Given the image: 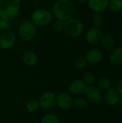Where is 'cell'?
<instances>
[{
  "label": "cell",
  "instance_id": "6da1fadb",
  "mask_svg": "<svg viewBox=\"0 0 122 123\" xmlns=\"http://www.w3.org/2000/svg\"><path fill=\"white\" fill-rule=\"evenodd\" d=\"M52 11L56 19L65 22L73 17L75 6L70 0H56L52 5Z\"/></svg>",
  "mask_w": 122,
  "mask_h": 123
},
{
  "label": "cell",
  "instance_id": "7a4b0ae2",
  "mask_svg": "<svg viewBox=\"0 0 122 123\" xmlns=\"http://www.w3.org/2000/svg\"><path fill=\"white\" fill-rule=\"evenodd\" d=\"M21 9V0H0V17L13 20Z\"/></svg>",
  "mask_w": 122,
  "mask_h": 123
},
{
  "label": "cell",
  "instance_id": "3957f363",
  "mask_svg": "<svg viewBox=\"0 0 122 123\" xmlns=\"http://www.w3.org/2000/svg\"><path fill=\"white\" fill-rule=\"evenodd\" d=\"M52 19V12L45 8H37L35 9L30 16V20L37 27L48 25Z\"/></svg>",
  "mask_w": 122,
  "mask_h": 123
},
{
  "label": "cell",
  "instance_id": "277c9868",
  "mask_svg": "<svg viewBox=\"0 0 122 123\" xmlns=\"http://www.w3.org/2000/svg\"><path fill=\"white\" fill-rule=\"evenodd\" d=\"M84 30V25L79 19L72 17L64 22V32L70 37H78L81 36Z\"/></svg>",
  "mask_w": 122,
  "mask_h": 123
},
{
  "label": "cell",
  "instance_id": "5b68a950",
  "mask_svg": "<svg viewBox=\"0 0 122 123\" xmlns=\"http://www.w3.org/2000/svg\"><path fill=\"white\" fill-rule=\"evenodd\" d=\"M17 31L19 37L22 40L29 42L35 37L37 27L30 19H25L20 23Z\"/></svg>",
  "mask_w": 122,
  "mask_h": 123
},
{
  "label": "cell",
  "instance_id": "8992f818",
  "mask_svg": "<svg viewBox=\"0 0 122 123\" xmlns=\"http://www.w3.org/2000/svg\"><path fill=\"white\" fill-rule=\"evenodd\" d=\"M17 42L16 35L10 31H4L0 34V48L3 50L12 48Z\"/></svg>",
  "mask_w": 122,
  "mask_h": 123
},
{
  "label": "cell",
  "instance_id": "52a82bcc",
  "mask_svg": "<svg viewBox=\"0 0 122 123\" xmlns=\"http://www.w3.org/2000/svg\"><path fill=\"white\" fill-rule=\"evenodd\" d=\"M85 99L91 103H99L103 98V94L99 89L96 86H88L83 93Z\"/></svg>",
  "mask_w": 122,
  "mask_h": 123
},
{
  "label": "cell",
  "instance_id": "ba28073f",
  "mask_svg": "<svg viewBox=\"0 0 122 123\" xmlns=\"http://www.w3.org/2000/svg\"><path fill=\"white\" fill-rule=\"evenodd\" d=\"M73 99L72 96L68 93H60L56 97L55 104L58 107L63 110H68L73 107Z\"/></svg>",
  "mask_w": 122,
  "mask_h": 123
},
{
  "label": "cell",
  "instance_id": "9c48e42d",
  "mask_svg": "<svg viewBox=\"0 0 122 123\" xmlns=\"http://www.w3.org/2000/svg\"><path fill=\"white\" fill-rule=\"evenodd\" d=\"M56 96L54 93L51 92H47L42 94L40 97L38 102L40 104V107L44 110H48L52 108L55 105Z\"/></svg>",
  "mask_w": 122,
  "mask_h": 123
},
{
  "label": "cell",
  "instance_id": "30bf717a",
  "mask_svg": "<svg viewBox=\"0 0 122 123\" xmlns=\"http://www.w3.org/2000/svg\"><path fill=\"white\" fill-rule=\"evenodd\" d=\"M84 58L87 63L96 65L101 62L104 58V54L102 51L98 48H91L86 53Z\"/></svg>",
  "mask_w": 122,
  "mask_h": 123
},
{
  "label": "cell",
  "instance_id": "8fae6325",
  "mask_svg": "<svg viewBox=\"0 0 122 123\" xmlns=\"http://www.w3.org/2000/svg\"><path fill=\"white\" fill-rule=\"evenodd\" d=\"M102 35V31L100 28L92 27L87 30L86 33V40L88 43L95 45L101 41Z\"/></svg>",
  "mask_w": 122,
  "mask_h": 123
},
{
  "label": "cell",
  "instance_id": "7c38bea8",
  "mask_svg": "<svg viewBox=\"0 0 122 123\" xmlns=\"http://www.w3.org/2000/svg\"><path fill=\"white\" fill-rule=\"evenodd\" d=\"M104 102L109 106H114L120 101V95L115 89H109L106 91L102 98Z\"/></svg>",
  "mask_w": 122,
  "mask_h": 123
},
{
  "label": "cell",
  "instance_id": "4fadbf2b",
  "mask_svg": "<svg viewBox=\"0 0 122 123\" xmlns=\"http://www.w3.org/2000/svg\"><path fill=\"white\" fill-rule=\"evenodd\" d=\"M87 86L81 79H76L71 81L68 86V90L70 93L74 95L83 94Z\"/></svg>",
  "mask_w": 122,
  "mask_h": 123
},
{
  "label": "cell",
  "instance_id": "5bb4252c",
  "mask_svg": "<svg viewBox=\"0 0 122 123\" xmlns=\"http://www.w3.org/2000/svg\"><path fill=\"white\" fill-rule=\"evenodd\" d=\"M89 8L95 13H101L108 8L109 0H88Z\"/></svg>",
  "mask_w": 122,
  "mask_h": 123
},
{
  "label": "cell",
  "instance_id": "9a60e30c",
  "mask_svg": "<svg viewBox=\"0 0 122 123\" xmlns=\"http://www.w3.org/2000/svg\"><path fill=\"white\" fill-rule=\"evenodd\" d=\"M100 42L101 43L102 48L106 51H111L115 47V40L110 34L103 35Z\"/></svg>",
  "mask_w": 122,
  "mask_h": 123
},
{
  "label": "cell",
  "instance_id": "2e32d148",
  "mask_svg": "<svg viewBox=\"0 0 122 123\" xmlns=\"http://www.w3.org/2000/svg\"><path fill=\"white\" fill-rule=\"evenodd\" d=\"M110 63L114 66L122 64V47H117L112 50L109 57Z\"/></svg>",
  "mask_w": 122,
  "mask_h": 123
},
{
  "label": "cell",
  "instance_id": "e0dca14e",
  "mask_svg": "<svg viewBox=\"0 0 122 123\" xmlns=\"http://www.w3.org/2000/svg\"><path fill=\"white\" fill-rule=\"evenodd\" d=\"M22 61L25 65L28 66H33L37 63L38 58L37 54L34 51L27 50L23 54Z\"/></svg>",
  "mask_w": 122,
  "mask_h": 123
},
{
  "label": "cell",
  "instance_id": "ac0fdd59",
  "mask_svg": "<svg viewBox=\"0 0 122 123\" xmlns=\"http://www.w3.org/2000/svg\"><path fill=\"white\" fill-rule=\"evenodd\" d=\"M97 87L99 89L102 90H108L111 88L112 82L111 79L106 76H101L97 81Z\"/></svg>",
  "mask_w": 122,
  "mask_h": 123
},
{
  "label": "cell",
  "instance_id": "d6986e66",
  "mask_svg": "<svg viewBox=\"0 0 122 123\" xmlns=\"http://www.w3.org/2000/svg\"><path fill=\"white\" fill-rule=\"evenodd\" d=\"M108 7L114 12L122 10V0H109Z\"/></svg>",
  "mask_w": 122,
  "mask_h": 123
},
{
  "label": "cell",
  "instance_id": "ffe728a7",
  "mask_svg": "<svg viewBox=\"0 0 122 123\" xmlns=\"http://www.w3.org/2000/svg\"><path fill=\"white\" fill-rule=\"evenodd\" d=\"M41 123H60V122L59 117L56 115L49 113L43 116Z\"/></svg>",
  "mask_w": 122,
  "mask_h": 123
},
{
  "label": "cell",
  "instance_id": "44dd1931",
  "mask_svg": "<svg viewBox=\"0 0 122 123\" xmlns=\"http://www.w3.org/2000/svg\"><path fill=\"white\" fill-rule=\"evenodd\" d=\"M104 16L101 13H95L92 17V24L93 27H100L104 25Z\"/></svg>",
  "mask_w": 122,
  "mask_h": 123
},
{
  "label": "cell",
  "instance_id": "7402d4cb",
  "mask_svg": "<svg viewBox=\"0 0 122 123\" xmlns=\"http://www.w3.org/2000/svg\"><path fill=\"white\" fill-rule=\"evenodd\" d=\"M26 108L29 112H35L40 108V104L38 100L36 99H30L26 104Z\"/></svg>",
  "mask_w": 122,
  "mask_h": 123
},
{
  "label": "cell",
  "instance_id": "603a6c76",
  "mask_svg": "<svg viewBox=\"0 0 122 123\" xmlns=\"http://www.w3.org/2000/svg\"><path fill=\"white\" fill-rule=\"evenodd\" d=\"M83 81L86 84V85L88 86H92L94 84L96 81V77L91 72H86L84 74L83 76Z\"/></svg>",
  "mask_w": 122,
  "mask_h": 123
},
{
  "label": "cell",
  "instance_id": "cb8c5ba5",
  "mask_svg": "<svg viewBox=\"0 0 122 123\" xmlns=\"http://www.w3.org/2000/svg\"><path fill=\"white\" fill-rule=\"evenodd\" d=\"M86 106H87V101L84 98L78 97L73 100V107L77 110L84 109Z\"/></svg>",
  "mask_w": 122,
  "mask_h": 123
},
{
  "label": "cell",
  "instance_id": "d4e9b609",
  "mask_svg": "<svg viewBox=\"0 0 122 123\" xmlns=\"http://www.w3.org/2000/svg\"><path fill=\"white\" fill-rule=\"evenodd\" d=\"M12 27V22L10 20L0 17V31L4 32L10 30Z\"/></svg>",
  "mask_w": 122,
  "mask_h": 123
},
{
  "label": "cell",
  "instance_id": "484cf974",
  "mask_svg": "<svg viewBox=\"0 0 122 123\" xmlns=\"http://www.w3.org/2000/svg\"><path fill=\"white\" fill-rule=\"evenodd\" d=\"M87 62L84 57H78L74 61V66L78 69H83L86 66Z\"/></svg>",
  "mask_w": 122,
  "mask_h": 123
},
{
  "label": "cell",
  "instance_id": "4316f807",
  "mask_svg": "<svg viewBox=\"0 0 122 123\" xmlns=\"http://www.w3.org/2000/svg\"><path fill=\"white\" fill-rule=\"evenodd\" d=\"M53 28L56 32H63L64 30V22L62 20L56 19L53 24Z\"/></svg>",
  "mask_w": 122,
  "mask_h": 123
},
{
  "label": "cell",
  "instance_id": "83f0119b",
  "mask_svg": "<svg viewBox=\"0 0 122 123\" xmlns=\"http://www.w3.org/2000/svg\"><path fill=\"white\" fill-rule=\"evenodd\" d=\"M116 90L119 93V94L122 97V80H120L117 82L116 86Z\"/></svg>",
  "mask_w": 122,
  "mask_h": 123
},
{
  "label": "cell",
  "instance_id": "f1b7e54d",
  "mask_svg": "<svg viewBox=\"0 0 122 123\" xmlns=\"http://www.w3.org/2000/svg\"><path fill=\"white\" fill-rule=\"evenodd\" d=\"M76 1H77L78 3H84V2H86L88 0H75Z\"/></svg>",
  "mask_w": 122,
  "mask_h": 123
},
{
  "label": "cell",
  "instance_id": "f546056e",
  "mask_svg": "<svg viewBox=\"0 0 122 123\" xmlns=\"http://www.w3.org/2000/svg\"><path fill=\"white\" fill-rule=\"evenodd\" d=\"M120 101H121V103H122V98L120 99Z\"/></svg>",
  "mask_w": 122,
  "mask_h": 123
}]
</instances>
